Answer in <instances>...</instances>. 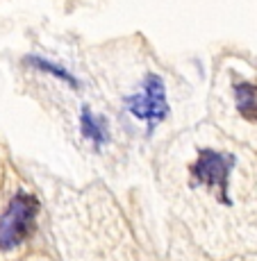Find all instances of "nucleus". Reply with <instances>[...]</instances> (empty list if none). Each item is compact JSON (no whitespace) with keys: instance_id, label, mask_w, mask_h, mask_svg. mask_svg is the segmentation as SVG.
<instances>
[{"instance_id":"5","label":"nucleus","mask_w":257,"mask_h":261,"mask_svg":"<svg viewBox=\"0 0 257 261\" xmlns=\"http://www.w3.org/2000/svg\"><path fill=\"white\" fill-rule=\"evenodd\" d=\"M232 91L239 116L257 123V82H235Z\"/></svg>"},{"instance_id":"4","label":"nucleus","mask_w":257,"mask_h":261,"mask_svg":"<svg viewBox=\"0 0 257 261\" xmlns=\"http://www.w3.org/2000/svg\"><path fill=\"white\" fill-rule=\"evenodd\" d=\"M80 129H82V137L89 143H94V148H98V150L103 145H107L109 141V132H107L105 120L98 114H94L89 107H82V112H80Z\"/></svg>"},{"instance_id":"2","label":"nucleus","mask_w":257,"mask_h":261,"mask_svg":"<svg viewBox=\"0 0 257 261\" xmlns=\"http://www.w3.org/2000/svg\"><path fill=\"white\" fill-rule=\"evenodd\" d=\"M235 170V157L228 152H221L214 148H203L194 164L189 166L191 182L207 189L216 195L221 204H232L230 198V175Z\"/></svg>"},{"instance_id":"1","label":"nucleus","mask_w":257,"mask_h":261,"mask_svg":"<svg viewBox=\"0 0 257 261\" xmlns=\"http://www.w3.org/2000/svg\"><path fill=\"white\" fill-rule=\"evenodd\" d=\"M39 209L41 204H39L37 195L28 193V191H18L12 195L9 204L0 214V250L3 252L16 250L30 239V234L34 232Z\"/></svg>"},{"instance_id":"6","label":"nucleus","mask_w":257,"mask_h":261,"mask_svg":"<svg viewBox=\"0 0 257 261\" xmlns=\"http://www.w3.org/2000/svg\"><path fill=\"white\" fill-rule=\"evenodd\" d=\"M23 62H25V66L34 68V71L48 73V75H53V77H57V80H62V82H66L71 89H80V80L75 77V75L71 73L68 68H64L62 64H55V62H50V59L39 57V55H28Z\"/></svg>"},{"instance_id":"3","label":"nucleus","mask_w":257,"mask_h":261,"mask_svg":"<svg viewBox=\"0 0 257 261\" xmlns=\"http://www.w3.org/2000/svg\"><path fill=\"white\" fill-rule=\"evenodd\" d=\"M123 107L134 118L148 123V134L169 116V100H166V84L157 73H148L141 82L137 93L123 100Z\"/></svg>"}]
</instances>
